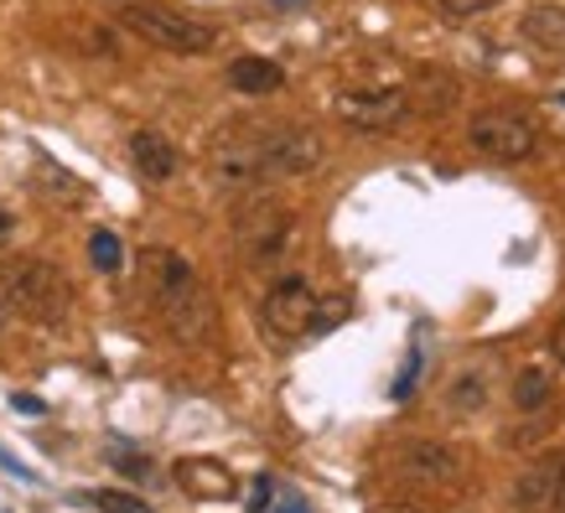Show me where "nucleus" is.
I'll list each match as a JSON object with an SVG mask.
<instances>
[{
	"mask_svg": "<svg viewBox=\"0 0 565 513\" xmlns=\"http://www.w3.org/2000/svg\"><path fill=\"white\" fill-rule=\"evenodd\" d=\"M555 472H561V467H540V472H530V478L519 482V503H524V509H540V503H545V493H555V488H545V482H555Z\"/></svg>",
	"mask_w": 565,
	"mask_h": 513,
	"instance_id": "16",
	"label": "nucleus"
},
{
	"mask_svg": "<svg viewBox=\"0 0 565 513\" xmlns=\"http://www.w3.org/2000/svg\"><path fill=\"white\" fill-rule=\"evenodd\" d=\"M11 234H17V218H11V213L0 207V249H6V239H11Z\"/></svg>",
	"mask_w": 565,
	"mask_h": 513,
	"instance_id": "19",
	"label": "nucleus"
},
{
	"mask_svg": "<svg viewBox=\"0 0 565 513\" xmlns=\"http://www.w3.org/2000/svg\"><path fill=\"white\" fill-rule=\"evenodd\" d=\"M555 359L565 363V317H561V327H555Z\"/></svg>",
	"mask_w": 565,
	"mask_h": 513,
	"instance_id": "21",
	"label": "nucleus"
},
{
	"mask_svg": "<svg viewBox=\"0 0 565 513\" xmlns=\"http://www.w3.org/2000/svg\"><path fill=\"white\" fill-rule=\"evenodd\" d=\"M177 482H182V493L207 498V503H228V498L239 493L234 472L223 462H213V457H182L177 462Z\"/></svg>",
	"mask_w": 565,
	"mask_h": 513,
	"instance_id": "8",
	"label": "nucleus"
},
{
	"mask_svg": "<svg viewBox=\"0 0 565 513\" xmlns=\"http://www.w3.org/2000/svg\"><path fill=\"white\" fill-rule=\"evenodd\" d=\"M394 472L405 482H446L457 478V457L436 441H405L399 457H394Z\"/></svg>",
	"mask_w": 565,
	"mask_h": 513,
	"instance_id": "9",
	"label": "nucleus"
},
{
	"mask_svg": "<svg viewBox=\"0 0 565 513\" xmlns=\"http://www.w3.org/2000/svg\"><path fill=\"white\" fill-rule=\"evenodd\" d=\"M467 140L493 161H530L540 151V125L524 109H482L467 125Z\"/></svg>",
	"mask_w": 565,
	"mask_h": 513,
	"instance_id": "4",
	"label": "nucleus"
},
{
	"mask_svg": "<svg viewBox=\"0 0 565 513\" xmlns=\"http://www.w3.org/2000/svg\"><path fill=\"white\" fill-rule=\"evenodd\" d=\"M524 42L540 52H565V11L561 6H534V11H524Z\"/></svg>",
	"mask_w": 565,
	"mask_h": 513,
	"instance_id": "13",
	"label": "nucleus"
},
{
	"mask_svg": "<svg viewBox=\"0 0 565 513\" xmlns=\"http://www.w3.org/2000/svg\"><path fill=\"white\" fill-rule=\"evenodd\" d=\"M317 311H322V301L311 291V280L286 275V280L270 286L265 307H259V322H265V332L275 342H296V338H307V332H317Z\"/></svg>",
	"mask_w": 565,
	"mask_h": 513,
	"instance_id": "5",
	"label": "nucleus"
},
{
	"mask_svg": "<svg viewBox=\"0 0 565 513\" xmlns=\"http://www.w3.org/2000/svg\"><path fill=\"white\" fill-rule=\"evenodd\" d=\"M550 498H555V509L565 513V467H561V472H555V493H550Z\"/></svg>",
	"mask_w": 565,
	"mask_h": 513,
	"instance_id": "20",
	"label": "nucleus"
},
{
	"mask_svg": "<svg viewBox=\"0 0 565 513\" xmlns=\"http://www.w3.org/2000/svg\"><path fill=\"white\" fill-rule=\"evenodd\" d=\"M88 259H94V270L115 275V270H120V259H125V249H120V234H109V228H99V234L88 239Z\"/></svg>",
	"mask_w": 565,
	"mask_h": 513,
	"instance_id": "15",
	"label": "nucleus"
},
{
	"mask_svg": "<svg viewBox=\"0 0 565 513\" xmlns=\"http://www.w3.org/2000/svg\"><path fill=\"white\" fill-rule=\"evenodd\" d=\"M125 32L146 36L151 47H167V52H182V57H198V52H213L218 32L207 21L177 11V6H161V0H125Z\"/></svg>",
	"mask_w": 565,
	"mask_h": 513,
	"instance_id": "3",
	"label": "nucleus"
},
{
	"mask_svg": "<svg viewBox=\"0 0 565 513\" xmlns=\"http://www.w3.org/2000/svg\"><path fill=\"white\" fill-rule=\"evenodd\" d=\"M239 234H244L249 259H255V265H270V259L286 249V239H291V213L275 207V203H255L249 213H244Z\"/></svg>",
	"mask_w": 565,
	"mask_h": 513,
	"instance_id": "7",
	"label": "nucleus"
},
{
	"mask_svg": "<svg viewBox=\"0 0 565 513\" xmlns=\"http://www.w3.org/2000/svg\"><path fill=\"white\" fill-rule=\"evenodd\" d=\"M120 6H125V0H120Z\"/></svg>",
	"mask_w": 565,
	"mask_h": 513,
	"instance_id": "23",
	"label": "nucleus"
},
{
	"mask_svg": "<svg viewBox=\"0 0 565 513\" xmlns=\"http://www.w3.org/2000/svg\"><path fill=\"white\" fill-rule=\"evenodd\" d=\"M446 17H482V11H493V6H503V0H436Z\"/></svg>",
	"mask_w": 565,
	"mask_h": 513,
	"instance_id": "18",
	"label": "nucleus"
},
{
	"mask_svg": "<svg viewBox=\"0 0 565 513\" xmlns=\"http://www.w3.org/2000/svg\"><path fill=\"white\" fill-rule=\"evenodd\" d=\"M514 399H519V410H545L550 405V378L540 374V368H524L514 384Z\"/></svg>",
	"mask_w": 565,
	"mask_h": 513,
	"instance_id": "14",
	"label": "nucleus"
},
{
	"mask_svg": "<svg viewBox=\"0 0 565 513\" xmlns=\"http://www.w3.org/2000/svg\"><path fill=\"white\" fill-rule=\"evenodd\" d=\"M140 275H146L151 301L161 307V317H167V327H172L177 338H188V342L203 338L207 322H213V301L203 296L188 259L172 255V249H146L140 255Z\"/></svg>",
	"mask_w": 565,
	"mask_h": 513,
	"instance_id": "1",
	"label": "nucleus"
},
{
	"mask_svg": "<svg viewBox=\"0 0 565 513\" xmlns=\"http://www.w3.org/2000/svg\"><path fill=\"white\" fill-rule=\"evenodd\" d=\"M338 120L353 130H394L399 120H411V99L405 88H353L338 94Z\"/></svg>",
	"mask_w": 565,
	"mask_h": 513,
	"instance_id": "6",
	"label": "nucleus"
},
{
	"mask_svg": "<svg viewBox=\"0 0 565 513\" xmlns=\"http://www.w3.org/2000/svg\"><path fill=\"white\" fill-rule=\"evenodd\" d=\"M6 317H11V307H6V296H0V332H6Z\"/></svg>",
	"mask_w": 565,
	"mask_h": 513,
	"instance_id": "22",
	"label": "nucleus"
},
{
	"mask_svg": "<svg viewBox=\"0 0 565 513\" xmlns=\"http://www.w3.org/2000/svg\"><path fill=\"white\" fill-rule=\"evenodd\" d=\"M0 296H6V307L21 311V317H32V322H63L73 307V291H68V275L57 270L52 259H6L0 265Z\"/></svg>",
	"mask_w": 565,
	"mask_h": 513,
	"instance_id": "2",
	"label": "nucleus"
},
{
	"mask_svg": "<svg viewBox=\"0 0 565 513\" xmlns=\"http://www.w3.org/2000/svg\"><path fill=\"white\" fill-rule=\"evenodd\" d=\"M228 88H239V94H280L286 88V73H280V63H270V57H234L228 63Z\"/></svg>",
	"mask_w": 565,
	"mask_h": 513,
	"instance_id": "12",
	"label": "nucleus"
},
{
	"mask_svg": "<svg viewBox=\"0 0 565 513\" xmlns=\"http://www.w3.org/2000/svg\"><path fill=\"white\" fill-rule=\"evenodd\" d=\"M405 99H411V115H446L457 104V78L441 68H420L405 88Z\"/></svg>",
	"mask_w": 565,
	"mask_h": 513,
	"instance_id": "11",
	"label": "nucleus"
},
{
	"mask_svg": "<svg viewBox=\"0 0 565 513\" xmlns=\"http://www.w3.org/2000/svg\"><path fill=\"white\" fill-rule=\"evenodd\" d=\"M130 161H136V171L146 182H172L177 167H182V151L161 130H136L130 136Z\"/></svg>",
	"mask_w": 565,
	"mask_h": 513,
	"instance_id": "10",
	"label": "nucleus"
},
{
	"mask_svg": "<svg viewBox=\"0 0 565 513\" xmlns=\"http://www.w3.org/2000/svg\"><path fill=\"white\" fill-rule=\"evenodd\" d=\"M94 503H99L104 513H151V503L136 493H115V488H104V493H94Z\"/></svg>",
	"mask_w": 565,
	"mask_h": 513,
	"instance_id": "17",
	"label": "nucleus"
}]
</instances>
